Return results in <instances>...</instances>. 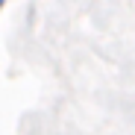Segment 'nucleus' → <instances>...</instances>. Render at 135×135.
<instances>
[{
	"label": "nucleus",
	"mask_w": 135,
	"mask_h": 135,
	"mask_svg": "<svg viewBox=\"0 0 135 135\" xmlns=\"http://www.w3.org/2000/svg\"><path fill=\"white\" fill-rule=\"evenodd\" d=\"M3 6H6V0H0V9H3Z\"/></svg>",
	"instance_id": "obj_1"
}]
</instances>
